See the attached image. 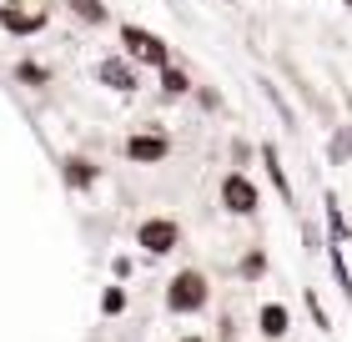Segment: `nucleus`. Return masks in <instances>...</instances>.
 <instances>
[{
    "label": "nucleus",
    "instance_id": "1",
    "mask_svg": "<svg viewBox=\"0 0 352 342\" xmlns=\"http://www.w3.org/2000/svg\"><path fill=\"white\" fill-rule=\"evenodd\" d=\"M206 307H212V282H206V272L201 267H182L166 282V312L197 317V312H206Z\"/></svg>",
    "mask_w": 352,
    "mask_h": 342
},
{
    "label": "nucleus",
    "instance_id": "15",
    "mask_svg": "<svg viewBox=\"0 0 352 342\" xmlns=\"http://www.w3.org/2000/svg\"><path fill=\"white\" fill-rule=\"evenodd\" d=\"M332 277H338V287L352 297V272H347V257H342V247L332 242Z\"/></svg>",
    "mask_w": 352,
    "mask_h": 342
},
{
    "label": "nucleus",
    "instance_id": "2",
    "mask_svg": "<svg viewBox=\"0 0 352 342\" xmlns=\"http://www.w3.org/2000/svg\"><path fill=\"white\" fill-rule=\"evenodd\" d=\"M121 56H131L141 71H162V66H171V45H166V36H156V30H146V25H136V21H126L121 30Z\"/></svg>",
    "mask_w": 352,
    "mask_h": 342
},
{
    "label": "nucleus",
    "instance_id": "4",
    "mask_svg": "<svg viewBox=\"0 0 352 342\" xmlns=\"http://www.w3.org/2000/svg\"><path fill=\"white\" fill-rule=\"evenodd\" d=\"M182 222L176 217H146V222H136V247L146 252V257H171L176 247H182Z\"/></svg>",
    "mask_w": 352,
    "mask_h": 342
},
{
    "label": "nucleus",
    "instance_id": "18",
    "mask_svg": "<svg viewBox=\"0 0 352 342\" xmlns=\"http://www.w3.org/2000/svg\"><path fill=\"white\" fill-rule=\"evenodd\" d=\"M182 342H201V337H182Z\"/></svg>",
    "mask_w": 352,
    "mask_h": 342
},
{
    "label": "nucleus",
    "instance_id": "7",
    "mask_svg": "<svg viewBox=\"0 0 352 342\" xmlns=\"http://www.w3.org/2000/svg\"><path fill=\"white\" fill-rule=\"evenodd\" d=\"M96 81L116 96H136L141 91V66L131 56H106V61H96Z\"/></svg>",
    "mask_w": 352,
    "mask_h": 342
},
{
    "label": "nucleus",
    "instance_id": "10",
    "mask_svg": "<svg viewBox=\"0 0 352 342\" xmlns=\"http://www.w3.org/2000/svg\"><path fill=\"white\" fill-rule=\"evenodd\" d=\"M262 161H267V182L277 186V197L297 211V191H292V182H287V167H282V156H277V146H262Z\"/></svg>",
    "mask_w": 352,
    "mask_h": 342
},
{
    "label": "nucleus",
    "instance_id": "6",
    "mask_svg": "<svg viewBox=\"0 0 352 342\" xmlns=\"http://www.w3.org/2000/svg\"><path fill=\"white\" fill-rule=\"evenodd\" d=\"M45 21H51V10L30 6V0H6V6H0V30H6V36H15V41L41 36Z\"/></svg>",
    "mask_w": 352,
    "mask_h": 342
},
{
    "label": "nucleus",
    "instance_id": "19",
    "mask_svg": "<svg viewBox=\"0 0 352 342\" xmlns=\"http://www.w3.org/2000/svg\"><path fill=\"white\" fill-rule=\"evenodd\" d=\"M347 6H352V0H347Z\"/></svg>",
    "mask_w": 352,
    "mask_h": 342
},
{
    "label": "nucleus",
    "instance_id": "17",
    "mask_svg": "<svg viewBox=\"0 0 352 342\" xmlns=\"http://www.w3.org/2000/svg\"><path fill=\"white\" fill-rule=\"evenodd\" d=\"M307 307H312V322H317V328H332V322H327V312H322V302H317L312 292H307Z\"/></svg>",
    "mask_w": 352,
    "mask_h": 342
},
{
    "label": "nucleus",
    "instance_id": "5",
    "mask_svg": "<svg viewBox=\"0 0 352 342\" xmlns=\"http://www.w3.org/2000/svg\"><path fill=\"white\" fill-rule=\"evenodd\" d=\"M126 161L131 167H162V161L171 156V136L162 131V126H141V131H131L126 136Z\"/></svg>",
    "mask_w": 352,
    "mask_h": 342
},
{
    "label": "nucleus",
    "instance_id": "13",
    "mask_svg": "<svg viewBox=\"0 0 352 342\" xmlns=\"http://www.w3.org/2000/svg\"><path fill=\"white\" fill-rule=\"evenodd\" d=\"M15 81H21V86H51V71L36 66V61H21V66H15Z\"/></svg>",
    "mask_w": 352,
    "mask_h": 342
},
{
    "label": "nucleus",
    "instance_id": "11",
    "mask_svg": "<svg viewBox=\"0 0 352 342\" xmlns=\"http://www.w3.org/2000/svg\"><path fill=\"white\" fill-rule=\"evenodd\" d=\"M60 6H66V10H71L81 25H96V30H101V25H111V10H106V0H60Z\"/></svg>",
    "mask_w": 352,
    "mask_h": 342
},
{
    "label": "nucleus",
    "instance_id": "16",
    "mask_svg": "<svg viewBox=\"0 0 352 342\" xmlns=\"http://www.w3.org/2000/svg\"><path fill=\"white\" fill-rule=\"evenodd\" d=\"M101 312H106V317H121V312H126V287H106Z\"/></svg>",
    "mask_w": 352,
    "mask_h": 342
},
{
    "label": "nucleus",
    "instance_id": "14",
    "mask_svg": "<svg viewBox=\"0 0 352 342\" xmlns=\"http://www.w3.org/2000/svg\"><path fill=\"white\" fill-rule=\"evenodd\" d=\"M236 272H242V277H247V282H257V277L267 272V252H262V247H252V252L242 257V267H236Z\"/></svg>",
    "mask_w": 352,
    "mask_h": 342
},
{
    "label": "nucleus",
    "instance_id": "9",
    "mask_svg": "<svg viewBox=\"0 0 352 342\" xmlns=\"http://www.w3.org/2000/svg\"><path fill=\"white\" fill-rule=\"evenodd\" d=\"M60 171H66V186L71 191H96V182H101L96 161H86V156H66V161H60Z\"/></svg>",
    "mask_w": 352,
    "mask_h": 342
},
{
    "label": "nucleus",
    "instance_id": "12",
    "mask_svg": "<svg viewBox=\"0 0 352 342\" xmlns=\"http://www.w3.org/2000/svg\"><path fill=\"white\" fill-rule=\"evenodd\" d=\"M156 76H162V96H166V101H182V96H191V76L176 66V61H171V66H162Z\"/></svg>",
    "mask_w": 352,
    "mask_h": 342
},
{
    "label": "nucleus",
    "instance_id": "3",
    "mask_svg": "<svg viewBox=\"0 0 352 342\" xmlns=\"http://www.w3.org/2000/svg\"><path fill=\"white\" fill-rule=\"evenodd\" d=\"M217 197H221V211H227V217H257V211H262V186L252 182L242 167L221 176V191H217Z\"/></svg>",
    "mask_w": 352,
    "mask_h": 342
},
{
    "label": "nucleus",
    "instance_id": "8",
    "mask_svg": "<svg viewBox=\"0 0 352 342\" xmlns=\"http://www.w3.org/2000/svg\"><path fill=\"white\" fill-rule=\"evenodd\" d=\"M257 332L267 342H282L287 332H292V307H287V302H262L257 307Z\"/></svg>",
    "mask_w": 352,
    "mask_h": 342
}]
</instances>
